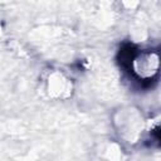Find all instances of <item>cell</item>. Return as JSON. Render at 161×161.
I'll return each mask as SVG.
<instances>
[{
  "mask_svg": "<svg viewBox=\"0 0 161 161\" xmlns=\"http://www.w3.org/2000/svg\"><path fill=\"white\" fill-rule=\"evenodd\" d=\"M128 62V68L140 78V79H151L158 69V55L153 52H138L135 50L126 52Z\"/></svg>",
  "mask_w": 161,
  "mask_h": 161,
  "instance_id": "cell-1",
  "label": "cell"
}]
</instances>
